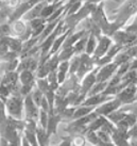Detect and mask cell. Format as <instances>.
<instances>
[{
  "mask_svg": "<svg viewBox=\"0 0 137 146\" xmlns=\"http://www.w3.org/2000/svg\"><path fill=\"white\" fill-rule=\"evenodd\" d=\"M126 33L132 35V36L137 37V25H132L126 29Z\"/></svg>",
  "mask_w": 137,
  "mask_h": 146,
  "instance_id": "24",
  "label": "cell"
},
{
  "mask_svg": "<svg viewBox=\"0 0 137 146\" xmlns=\"http://www.w3.org/2000/svg\"><path fill=\"white\" fill-rule=\"evenodd\" d=\"M24 97H22L20 94H12L4 102V108H5L7 115L16 118V119H22V116H24Z\"/></svg>",
  "mask_w": 137,
  "mask_h": 146,
  "instance_id": "1",
  "label": "cell"
},
{
  "mask_svg": "<svg viewBox=\"0 0 137 146\" xmlns=\"http://www.w3.org/2000/svg\"><path fill=\"white\" fill-rule=\"evenodd\" d=\"M96 107H85V106H80L79 108H76V111L73 113L72 118L73 119H79L88 115L89 113H92L93 111H95Z\"/></svg>",
  "mask_w": 137,
  "mask_h": 146,
  "instance_id": "15",
  "label": "cell"
},
{
  "mask_svg": "<svg viewBox=\"0 0 137 146\" xmlns=\"http://www.w3.org/2000/svg\"><path fill=\"white\" fill-rule=\"evenodd\" d=\"M133 25H137V16H136V19H135V21H134Z\"/></svg>",
  "mask_w": 137,
  "mask_h": 146,
  "instance_id": "28",
  "label": "cell"
},
{
  "mask_svg": "<svg viewBox=\"0 0 137 146\" xmlns=\"http://www.w3.org/2000/svg\"><path fill=\"white\" fill-rule=\"evenodd\" d=\"M80 58V66H79V69L77 72V75L79 79H83L87 74L95 69L94 68L95 61L93 60V58L87 56L86 53H82Z\"/></svg>",
  "mask_w": 137,
  "mask_h": 146,
  "instance_id": "3",
  "label": "cell"
},
{
  "mask_svg": "<svg viewBox=\"0 0 137 146\" xmlns=\"http://www.w3.org/2000/svg\"><path fill=\"white\" fill-rule=\"evenodd\" d=\"M63 4H64V2H63V1H55V2H52V3L48 2V3L46 4V7L43 9V11H41L40 18L48 19L49 17L51 16L53 13L57 11V9L61 8Z\"/></svg>",
  "mask_w": 137,
  "mask_h": 146,
  "instance_id": "11",
  "label": "cell"
},
{
  "mask_svg": "<svg viewBox=\"0 0 137 146\" xmlns=\"http://www.w3.org/2000/svg\"><path fill=\"white\" fill-rule=\"evenodd\" d=\"M135 99L137 100V92H136V94H135Z\"/></svg>",
  "mask_w": 137,
  "mask_h": 146,
  "instance_id": "29",
  "label": "cell"
},
{
  "mask_svg": "<svg viewBox=\"0 0 137 146\" xmlns=\"http://www.w3.org/2000/svg\"><path fill=\"white\" fill-rule=\"evenodd\" d=\"M19 82L20 85H29L35 84L36 83V78L34 74L30 70H22L19 73Z\"/></svg>",
  "mask_w": 137,
  "mask_h": 146,
  "instance_id": "13",
  "label": "cell"
},
{
  "mask_svg": "<svg viewBox=\"0 0 137 146\" xmlns=\"http://www.w3.org/2000/svg\"><path fill=\"white\" fill-rule=\"evenodd\" d=\"M80 60H81V58H80V56H78V54H74V56L70 59V61H69V74H70L71 76H73V75L78 72L79 66H80Z\"/></svg>",
  "mask_w": 137,
  "mask_h": 146,
  "instance_id": "19",
  "label": "cell"
},
{
  "mask_svg": "<svg viewBox=\"0 0 137 146\" xmlns=\"http://www.w3.org/2000/svg\"><path fill=\"white\" fill-rule=\"evenodd\" d=\"M136 92H137V86L134 83H132V84L126 85L125 88H123V89L121 90L120 92L118 93L117 98L121 102H124V104L131 102L135 98Z\"/></svg>",
  "mask_w": 137,
  "mask_h": 146,
  "instance_id": "7",
  "label": "cell"
},
{
  "mask_svg": "<svg viewBox=\"0 0 137 146\" xmlns=\"http://www.w3.org/2000/svg\"><path fill=\"white\" fill-rule=\"evenodd\" d=\"M85 144V139L82 137H77V138L73 140L72 145L74 146H84Z\"/></svg>",
  "mask_w": 137,
  "mask_h": 146,
  "instance_id": "25",
  "label": "cell"
},
{
  "mask_svg": "<svg viewBox=\"0 0 137 146\" xmlns=\"http://www.w3.org/2000/svg\"><path fill=\"white\" fill-rule=\"evenodd\" d=\"M136 59H137V54H136Z\"/></svg>",
  "mask_w": 137,
  "mask_h": 146,
  "instance_id": "31",
  "label": "cell"
},
{
  "mask_svg": "<svg viewBox=\"0 0 137 146\" xmlns=\"http://www.w3.org/2000/svg\"><path fill=\"white\" fill-rule=\"evenodd\" d=\"M48 118H49V113L46 112L44 110L40 109V115H38V119L40 123V127L47 129V125H48Z\"/></svg>",
  "mask_w": 137,
  "mask_h": 146,
  "instance_id": "21",
  "label": "cell"
},
{
  "mask_svg": "<svg viewBox=\"0 0 137 146\" xmlns=\"http://www.w3.org/2000/svg\"><path fill=\"white\" fill-rule=\"evenodd\" d=\"M31 96H32V99H33V102H35V105L40 108V104H41V102H43L45 95L41 93L37 88H34V90H33L32 93H31Z\"/></svg>",
  "mask_w": 137,
  "mask_h": 146,
  "instance_id": "20",
  "label": "cell"
},
{
  "mask_svg": "<svg viewBox=\"0 0 137 146\" xmlns=\"http://www.w3.org/2000/svg\"><path fill=\"white\" fill-rule=\"evenodd\" d=\"M97 36L95 35L94 32H90L88 35V40H87V43H86V48H85V52L87 56L92 57L96 50V47H97Z\"/></svg>",
  "mask_w": 137,
  "mask_h": 146,
  "instance_id": "14",
  "label": "cell"
},
{
  "mask_svg": "<svg viewBox=\"0 0 137 146\" xmlns=\"http://www.w3.org/2000/svg\"><path fill=\"white\" fill-rule=\"evenodd\" d=\"M69 73V61L61 62L59 64V67L57 69V76L59 84H63L66 80V76Z\"/></svg>",
  "mask_w": 137,
  "mask_h": 146,
  "instance_id": "12",
  "label": "cell"
},
{
  "mask_svg": "<svg viewBox=\"0 0 137 146\" xmlns=\"http://www.w3.org/2000/svg\"><path fill=\"white\" fill-rule=\"evenodd\" d=\"M109 97L107 95L104 94H98V95H94V96H89V97L85 98L84 102H82L80 106H85V107H97L103 102H107Z\"/></svg>",
  "mask_w": 137,
  "mask_h": 146,
  "instance_id": "10",
  "label": "cell"
},
{
  "mask_svg": "<svg viewBox=\"0 0 137 146\" xmlns=\"http://www.w3.org/2000/svg\"><path fill=\"white\" fill-rule=\"evenodd\" d=\"M59 146H60V145H59Z\"/></svg>",
  "mask_w": 137,
  "mask_h": 146,
  "instance_id": "32",
  "label": "cell"
},
{
  "mask_svg": "<svg viewBox=\"0 0 137 146\" xmlns=\"http://www.w3.org/2000/svg\"><path fill=\"white\" fill-rule=\"evenodd\" d=\"M111 45H112V40L107 35H103V36L99 37V42H98L96 50H95V52H94L92 58H93L94 60L95 59L99 60V59L103 58L104 56H106Z\"/></svg>",
  "mask_w": 137,
  "mask_h": 146,
  "instance_id": "5",
  "label": "cell"
},
{
  "mask_svg": "<svg viewBox=\"0 0 137 146\" xmlns=\"http://www.w3.org/2000/svg\"><path fill=\"white\" fill-rule=\"evenodd\" d=\"M73 56H74V50H73V47L61 49L60 51L57 52V57H59V61H60V63L61 62L69 61Z\"/></svg>",
  "mask_w": 137,
  "mask_h": 146,
  "instance_id": "16",
  "label": "cell"
},
{
  "mask_svg": "<svg viewBox=\"0 0 137 146\" xmlns=\"http://www.w3.org/2000/svg\"><path fill=\"white\" fill-rule=\"evenodd\" d=\"M118 65L116 63H109V64L101 66L100 68H98L97 75H96V82H105L107 81L111 76L113 75L116 69H117Z\"/></svg>",
  "mask_w": 137,
  "mask_h": 146,
  "instance_id": "6",
  "label": "cell"
},
{
  "mask_svg": "<svg viewBox=\"0 0 137 146\" xmlns=\"http://www.w3.org/2000/svg\"><path fill=\"white\" fill-rule=\"evenodd\" d=\"M122 105V102L118 99L117 97L111 100V102H104L103 105L98 106L97 108L95 109V112L98 114V115H101V116H107L109 114L113 113L115 111H117L120 106Z\"/></svg>",
  "mask_w": 137,
  "mask_h": 146,
  "instance_id": "4",
  "label": "cell"
},
{
  "mask_svg": "<svg viewBox=\"0 0 137 146\" xmlns=\"http://www.w3.org/2000/svg\"><path fill=\"white\" fill-rule=\"evenodd\" d=\"M0 146H14V145L11 144L10 142H8L7 140H4V139L1 138V140H0Z\"/></svg>",
  "mask_w": 137,
  "mask_h": 146,
  "instance_id": "27",
  "label": "cell"
},
{
  "mask_svg": "<svg viewBox=\"0 0 137 146\" xmlns=\"http://www.w3.org/2000/svg\"><path fill=\"white\" fill-rule=\"evenodd\" d=\"M36 138H37L38 145H40V146H47V144H48L49 137H48V134H47V131H46V129L41 128V127H37Z\"/></svg>",
  "mask_w": 137,
  "mask_h": 146,
  "instance_id": "18",
  "label": "cell"
},
{
  "mask_svg": "<svg viewBox=\"0 0 137 146\" xmlns=\"http://www.w3.org/2000/svg\"><path fill=\"white\" fill-rule=\"evenodd\" d=\"M48 2H43V1H40L37 2L34 7H33L30 11H29L24 17H22V21H24L26 23L28 21H31L33 19H36V18H40V14H41V11L43 9L46 7V4Z\"/></svg>",
  "mask_w": 137,
  "mask_h": 146,
  "instance_id": "8",
  "label": "cell"
},
{
  "mask_svg": "<svg viewBox=\"0 0 137 146\" xmlns=\"http://www.w3.org/2000/svg\"><path fill=\"white\" fill-rule=\"evenodd\" d=\"M86 139H87V141L92 143L93 145L97 146L98 143H99V138H98L96 131H87V132H86Z\"/></svg>",
  "mask_w": 137,
  "mask_h": 146,
  "instance_id": "22",
  "label": "cell"
},
{
  "mask_svg": "<svg viewBox=\"0 0 137 146\" xmlns=\"http://www.w3.org/2000/svg\"><path fill=\"white\" fill-rule=\"evenodd\" d=\"M70 146H74V145H72V144H71V145H70Z\"/></svg>",
  "mask_w": 137,
  "mask_h": 146,
  "instance_id": "30",
  "label": "cell"
},
{
  "mask_svg": "<svg viewBox=\"0 0 137 146\" xmlns=\"http://www.w3.org/2000/svg\"><path fill=\"white\" fill-rule=\"evenodd\" d=\"M129 67H130V63H129V62H126V63H123V64H121L120 65V69L118 70V73H117V76H119V77L123 76V74H125L126 72H128Z\"/></svg>",
  "mask_w": 137,
  "mask_h": 146,
  "instance_id": "23",
  "label": "cell"
},
{
  "mask_svg": "<svg viewBox=\"0 0 137 146\" xmlns=\"http://www.w3.org/2000/svg\"><path fill=\"white\" fill-rule=\"evenodd\" d=\"M20 146H31L30 142H29L27 138L24 137V134H22V137H21V141H20Z\"/></svg>",
  "mask_w": 137,
  "mask_h": 146,
  "instance_id": "26",
  "label": "cell"
},
{
  "mask_svg": "<svg viewBox=\"0 0 137 146\" xmlns=\"http://www.w3.org/2000/svg\"><path fill=\"white\" fill-rule=\"evenodd\" d=\"M87 40H88V35L85 34L84 36L82 37L81 40L73 45V50H74V54H78V56H81L82 53L85 52V48H86V43H87Z\"/></svg>",
  "mask_w": 137,
  "mask_h": 146,
  "instance_id": "17",
  "label": "cell"
},
{
  "mask_svg": "<svg viewBox=\"0 0 137 146\" xmlns=\"http://www.w3.org/2000/svg\"><path fill=\"white\" fill-rule=\"evenodd\" d=\"M61 114L60 113H51L49 114V118H48V125H47V134L48 137H50L51 134H55L57 133V128L59 123L61 122Z\"/></svg>",
  "mask_w": 137,
  "mask_h": 146,
  "instance_id": "9",
  "label": "cell"
},
{
  "mask_svg": "<svg viewBox=\"0 0 137 146\" xmlns=\"http://www.w3.org/2000/svg\"><path fill=\"white\" fill-rule=\"evenodd\" d=\"M24 112L26 119H34L36 121L40 115V108L33 102L31 94L24 97Z\"/></svg>",
  "mask_w": 137,
  "mask_h": 146,
  "instance_id": "2",
  "label": "cell"
}]
</instances>
